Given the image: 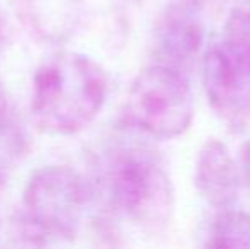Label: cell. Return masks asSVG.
<instances>
[{"mask_svg": "<svg viewBox=\"0 0 250 249\" xmlns=\"http://www.w3.org/2000/svg\"><path fill=\"white\" fill-rule=\"evenodd\" d=\"M90 202L142 229H164L175 208V189L162 157L148 143L112 138L94 156L87 181Z\"/></svg>", "mask_w": 250, "mask_h": 249, "instance_id": "obj_1", "label": "cell"}, {"mask_svg": "<svg viewBox=\"0 0 250 249\" xmlns=\"http://www.w3.org/2000/svg\"><path fill=\"white\" fill-rule=\"evenodd\" d=\"M107 97V75L87 55L60 51L34 73L31 111L51 135H75L87 128Z\"/></svg>", "mask_w": 250, "mask_h": 249, "instance_id": "obj_2", "label": "cell"}, {"mask_svg": "<svg viewBox=\"0 0 250 249\" xmlns=\"http://www.w3.org/2000/svg\"><path fill=\"white\" fill-rule=\"evenodd\" d=\"M90 203L89 184L68 166H46L29 178L16 230L26 246L66 243Z\"/></svg>", "mask_w": 250, "mask_h": 249, "instance_id": "obj_3", "label": "cell"}, {"mask_svg": "<svg viewBox=\"0 0 250 249\" xmlns=\"http://www.w3.org/2000/svg\"><path fill=\"white\" fill-rule=\"evenodd\" d=\"M125 121L157 140L184 135L194 118L188 75L155 62L133 80L125 103Z\"/></svg>", "mask_w": 250, "mask_h": 249, "instance_id": "obj_4", "label": "cell"}, {"mask_svg": "<svg viewBox=\"0 0 250 249\" xmlns=\"http://www.w3.org/2000/svg\"><path fill=\"white\" fill-rule=\"evenodd\" d=\"M203 86L209 106L231 132L250 126V70L237 60L223 40L204 53Z\"/></svg>", "mask_w": 250, "mask_h": 249, "instance_id": "obj_5", "label": "cell"}, {"mask_svg": "<svg viewBox=\"0 0 250 249\" xmlns=\"http://www.w3.org/2000/svg\"><path fill=\"white\" fill-rule=\"evenodd\" d=\"M204 0H168L153 31L157 63L189 77L204 43Z\"/></svg>", "mask_w": 250, "mask_h": 249, "instance_id": "obj_6", "label": "cell"}, {"mask_svg": "<svg viewBox=\"0 0 250 249\" xmlns=\"http://www.w3.org/2000/svg\"><path fill=\"white\" fill-rule=\"evenodd\" d=\"M240 169L227 143L206 140L196 160V186L211 206L220 210L231 208L238 198Z\"/></svg>", "mask_w": 250, "mask_h": 249, "instance_id": "obj_7", "label": "cell"}, {"mask_svg": "<svg viewBox=\"0 0 250 249\" xmlns=\"http://www.w3.org/2000/svg\"><path fill=\"white\" fill-rule=\"evenodd\" d=\"M34 29L51 41L66 40L79 21L80 0H27Z\"/></svg>", "mask_w": 250, "mask_h": 249, "instance_id": "obj_8", "label": "cell"}, {"mask_svg": "<svg viewBox=\"0 0 250 249\" xmlns=\"http://www.w3.org/2000/svg\"><path fill=\"white\" fill-rule=\"evenodd\" d=\"M211 248H250V215L240 210H221L209 232Z\"/></svg>", "mask_w": 250, "mask_h": 249, "instance_id": "obj_9", "label": "cell"}, {"mask_svg": "<svg viewBox=\"0 0 250 249\" xmlns=\"http://www.w3.org/2000/svg\"><path fill=\"white\" fill-rule=\"evenodd\" d=\"M221 40L237 60L250 70V7L231 10Z\"/></svg>", "mask_w": 250, "mask_h": 249, "instance_id": "obj_10", "label": "cell"}, {"mask_svg": "<svg viewBox=\"0 0 250 249\" xmlns=\"http://www.w3.org/2000/svg\"><path fill=\"white\" fill-rule=\"evenodd\" d=\"M238 169H240L242 181L250 188V138L242 145L238 156Z\"/></svg>", "mask_w": 250, "mask_h": 249, "instance_id": "obj_11", "label": "cell"}, {"mask_svg": "<svg viewBox=\"0 0 250 249\" xmlns=\"http://www.w3.org/2000/svg\"><path fill=\"white\" fill-rule=\"evenodd\" d=\"M9 113H10L9 96H7V91L3 87L2 80H0V132L5 128L7 121H9Z\"/></svg>", "mask_w": 250, "mask_h": 249, "instance_id": "obj_12", "label": "cell"}, {"mask_svg": "<svg viewBox=\"0 0 250 249\" xmlns=\"http://www.w3.org/2000/svg\"><path fill=\"white\" fill-rule=\"evenodd\" d=\"M2 183H3V173H2V167H0V188H2Z\"/></svg>", "mask_w": 250, "mask_h": 249, "instance_id": "obj_13", "label": "cell"}, {"mask_svg": "<svg viewBox=\"0 0 250 249\" xmlns=\"http://www.w3.org/2000/svg\"><path fill=\"white\" fill-rule=\"evenodd\" d=\"M3 36V29H2V21H0V40H2Z\"/></svg>", "mask_w": 250, "mask_h": 249, "instance_id": "obj_14", "label": "cell"}, {"mask_svg": "<svg viewBox=\"0 0 250 249\" xmlns=\"http://www.w3.org/2000/svg\"><path fill=\"white\" fill-rule=\"evenodd\" d=\"M245 2H247V7H250V0H245Z\"/></svg>", "mask_w": 250, "mask_h": 249, "instance_id": "obj_15", "label": "cell"}]
</instances>
